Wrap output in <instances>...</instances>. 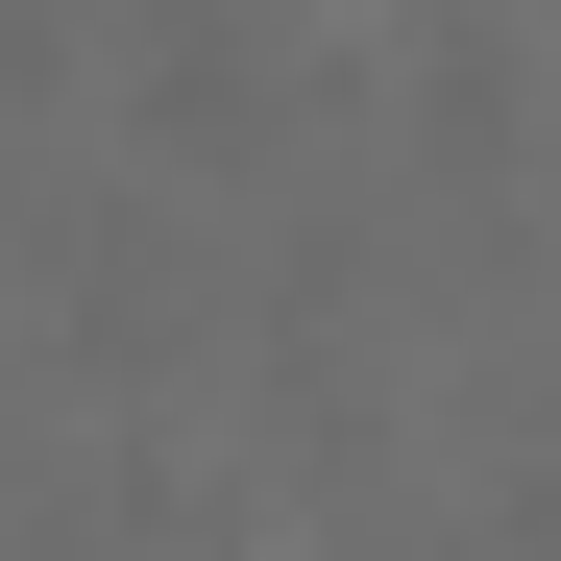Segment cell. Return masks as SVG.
<instances>
[{
	"mask_svg": "<svg viewBox=\"0 0 561 561\" xmlns=\"http://www.w3.org/2000/svg\"><path fill=\"white\" fill-rule=\"evenodd\" d=\"M147 123L171 147H244V25H147Z\"/></svg>",
	"mask_w": 561,
	"mask_h": 561,
	"instance_id": "obj_1",
	"label": "cell"
},
{
	"mask_svg": "<svg viewBox=\"0 0 561 561\" xmlns=\"http://www.w3.org/2000/svg\"><path fill=\"white\" fill-rule=\"evenodd\" d=\"M0 99H73V0H0Z\"/></svg>",
	"mask_w": 561,
	"mask_h": 561,
	"instance_id": "obj_2",
	"label": "cell"
}]
</instances>
